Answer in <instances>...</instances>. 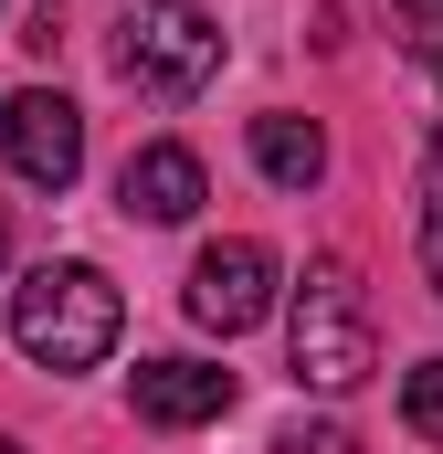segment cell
I'll list each match as a JSON object with an SVG mask.
<instances>
[{"label":"cell","mask_w":443,"mask_h":454,"mask_svg":"<svg viewBox=\"0 0 443 454\" xmlns=\"http://www.w3.org/2000/svg\"><path fill=\"white\" fill-rule=\"evenodd\" d=\"M190 317L201 328H222V339H243V328H264L275 317V254L264 243H212L201 264H190Z\"/></svg>","instance_id":"5"},{"label":"cell","mask_w":443,"mask_h":454,"mask_svg":"<svg viewBox=\"0 0 443 454\" xmlns=\"http://www.w3.org/2000/svg\"><path fill=\"white\" fill-rule=\"evenodd\" d=\"M0 254H11V223H0Z\"/></svg>","instance_id":"13"},{"label":"cell","mask_w":443,"mask_h":454,"mask_svg":"<svg viewBox=\"0 0 443 454\" xmlns=\"http://www.w3.org/2000/svg\"><path fill=\"white\" fill-rule=\"evenodd\" d=\"M275 454H359V434H348V423H285Z\"/></svg>","instance_id":"10"},{"label":"cell","mask_w":443,"mask_h":454,"mask_svg":"<svg viewBox=\"0 0 443 454\" xmlns=\"http://www.w3.org/2000/svg\"><path fill=\"white\" fill-rule=\"evenodd\" d=\"M285 348H296V380H307V391H359V380H369V296H359L348 264H317V275L296 286Z\"/></svg>","instance_id":"2"},{"label":"cell","mask_w":443,"mask_h":454,"mask_svg":"<svg viewBox=\"0 0 443 454\" xmlns=\"http://www.w3.org/2000/svg\"><path fill=\"white\" fill-rule=\"evenodd\" d=\"M401 423H412L423 444H443V359H423V370H401Z\"/></svg>","instance_id":"9"},{"label":"cell","mask_w":443,"mask_h":454,"mask_svg":"<svg viewBox=\"0 0 443 454\" xmlns=\"http://www.w3.org/2000/svg\"><path fill=\"white\" fill-rule=\"evenodd\" d=\"M253 169H264L275 191H317V180H328L317 116H253Z\"/></svg>","instance_id":"8"},{"label":"cell","mask_w":443,"mask_h":454,"mask_svg":"<svg viewBox=\"0 0 443 454\" xmlns=\"http://www.w3.org/2000/svg\"><path fill=\"white\" fill-rule=\"evenodd\" d=\"M127 328V296L106 286V264H32L21 286H11V339L32 370H96Z\"/></svg>","instance_id":"1"},{"label":"cell","mask_w":443,"mask_h":454,"mask_svg":"<svg viewBox=\"0 0 443 454\" xmlns=\"http://www.w3.org/2000/svg\"><path fill=\"white\" fill-rule=\"evenodd\" d=\"M401 32H412L423 53H443V0H401Z\"/></svg>","instance_id":"11"},{"label":"cell","mask_w":443,"mask_h":454,"mask_svg":"<svg viewBox=\"0 0 443 454\" xmlns=\"http://www.w3.org/2000/svg\"><path fill=\"white\" fill-rule=\"evenodd\" d=\"M127 402H137V423L190 434V423H222L232 412V370H212V359H137Z\"/></svg>","instance_id":"6"},{"label":"cell","mask_w":443,"mask_h":454,"mask_svg":"<svg viewBox=\"0 0 443 454\" xmlns=\"http://www.w3.org/2000/svg\"><path fill=\"white\" fill-rule=\"evenodd\" d=\"M0 148H11V169L32 191H74V169H85V106L53 96V85H32V96L0 106Z\"/></svg>","instance_id":"4"},{"label":"cell","mask_w":443,"mask_h":454,"mask_svg":"<svg viewBox=\"0 0 443 454\" xmlns=\"http://www.w3.org/2000/svg\"><path fill=\"white\" fill-rule=\"evenodd\" d=\"M116 64H127V85H148V96H201L222 74V21L190 11V0H148V11L127 21Z\"/></svg>","instance_id":"3"},{"label":"cell","mask_w":443,"mask_h":454,"mask_svg":"<svg viewBox=\"0 0 443 454\" xmlns=\"http://www.w3.org/2000/svg\"><path fill=\"white\" fill-rule=\"evenodd\" d=\"M433 286H443V180H433Z\"/></svg>","instance_id":"12"},{"label":"cell","mask_w":443,"mask_h":454,"mask_svg":"<svg viewBox=\"0 0 443 454\" xmlns=\"http://www.w3.org/2000/svg\"><path fill=\"white\" fill-rule=\"evenodd\" d=\"M0 454H21V444H11V434H0Z\"/></svg>","instance_id":"14"},{"label":"cell","mask_w":443,"mask_h":454,"mask_svg":"<svg viewBox=\"0 0 443 454\" xmlns=\"http://www.w3.org/2000/svg\"><path fill=\"white\" fill-rule=\"evenodd\" d=\"M201 191H212V180H201V159H190L180 137L137 148V159H127V180H116V201H127L137 223H190V212H201Z\"/></svg>","instance_id":"7"}]
</instances>
